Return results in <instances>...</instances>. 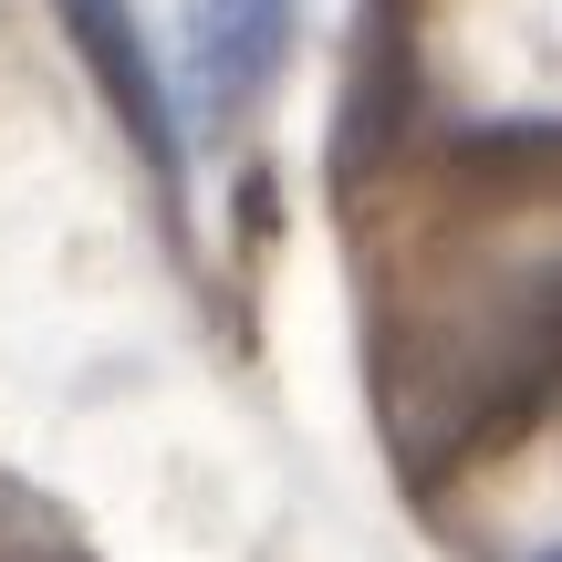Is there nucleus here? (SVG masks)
<instances>
[{
  "label": "nucleus",
  "mask_w": 562,
  "mask_h": 562,
  "mask_svg": "<svg viewBox=\"0 0 562 562\" xmlns=\"http://www.w3.org/2000/svg\"><path fill=\"white\" fill-rule=\"evenodd\" d=\"M53 11H63V42H74V63L94 74L104 115L125 125L136 167L167 188V199H188V125H178V83H167L157 42H146L136 0H53Z\"/></svg>",
  "instance_id": "obj_1"
},
{
  "label": "nucleus",
  "mask_w": 562,
  "mask_h": 562,
  "mask_svg": "<svg viewBox=\"0 0 562 562\" xmlns=\"http://www.w3.org/2000/svg\"><path fill=\"white\" fill-rule=\"evenodd\" d=\"M427 74H417V21L406 0H364L344 42V94H334V188H364L417 146Z\"/></svg>",
  "instance_id": "obj_2"
},
{
  "label": "nucleus",
  "mask_w": 562,
  "mask_h": 562,
  "mask_svg": "<svg viewBox=\"0 0 562 562\" xmlns=\"http://www.w3.org/2000/svg\"><path fill=\"white\" fill-rule=\"evenodd\" d=\"M302 0H188L178 21V83H188V125L199 136H240L261 115V94L281 83Z\"/></svg>",
  "instance_id": "obj_3"
},
{
  "label": "nucleus",
  "mask_w": 562,
  "mask_h": 562,
  "mask_svg": "<svg viewBox=\"0 0 562 562\" xmlns=\"http://www.w3.org/2000/svg\"><path fill=\"white\" fill-rule=\"evenodd\" d=\"M531 562H542V552H531Z\"/></svg>",
  "instance_id": "obj_4"
}]
</instances>
